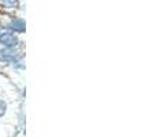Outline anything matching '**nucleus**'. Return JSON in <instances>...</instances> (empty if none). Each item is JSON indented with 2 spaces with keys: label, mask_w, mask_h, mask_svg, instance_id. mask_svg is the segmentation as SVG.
Returning a JSON list of instances; mask_svg holds the SVG:
<instances>
[{
  "label": "nucleus",
  "mask_w": 156,
  "mask_h": 137,
  "mask_svg": "<svg viewBox=\"0 0 156 137\" xmlns=\"http://www.w3.org/2000/svg\"><path fill=\"white\" fill-rule=\"evenodd\" d=\"M19 58V51L14 48H5L0 51V60L3 62H15Z\"/></svg>",
  "instance_id": "1"
},
{
  "label": "nucleus",
  "mask_w": 156,
  "mask_h": 137,
  "mask_svg": "<svg viewBox=\"0 0 156 137\" xmlns=\"http://www.w3.org/2000/svg\"><path fill=\"white\" fill-rule=\"evenodd\" d=\"M0 43L5 45L7 48H14L18 44V38L12 34V33H4L0 36Z\"/></svg>",
  "instance_id": "2"
},
{
  "label": "nucleus",
  "mask_w": 156,
  "mask_h": 137,
  "mask_svg": "<svg viewBox=\"0 0 156 137\" xmlns=\"http://www.w3.org/2000/svg\"><path fill=\"white\" fill-rule=\"evenodd\" d=\"M10 26L12 27L15 32H23L25 30V21H22V19H15V21H12V23H11Z\"/></svg>",
  "instance_id": "3"
},
{
  "label": "nucleus",
  "mask_w": 156,
  "mask_h": 137,
  "mask_svg": "<svg viewBox=\"0 0 156 137\" xmlns=\"http://www.w3.org/2000/svg\"><path fill=\"white\" fill-rule=\"evenodd\" d=\"M16 2H18V0H0V3H3V4H4V5H8V7H11V5H14Z\"/></svg>",
  "instance_id": "4"
},
{
  "label": "nucleus",
  "mask_w": 156,
  "mask_h": 137,
  "mask_svg": "<svg viewBox=\"0 0 156 137\" xmlns=\"http://www.w3.org/2000/svg\"><path fill=\"white\" fill-rule=\"evenodd\" d=\"M5 111V103L3 100H0V115H3Z\"/></svg>",
  "instance_id": "5"
},
{
  "label": "nucleus",
  "mask_w": 156,
  "mask_h": 137,
  "mask_svg": "<svg viewBox=\"0 0 156 137\" xmlns=\"http://www.w3.org/2000/svg\"><path fill=\"white\" fill-rule=\"evenodd\" d=\"M3 34V32H2V29H0V36H2Z\"/></svg>",
  "instance_id": "6"
}]
</instances>
